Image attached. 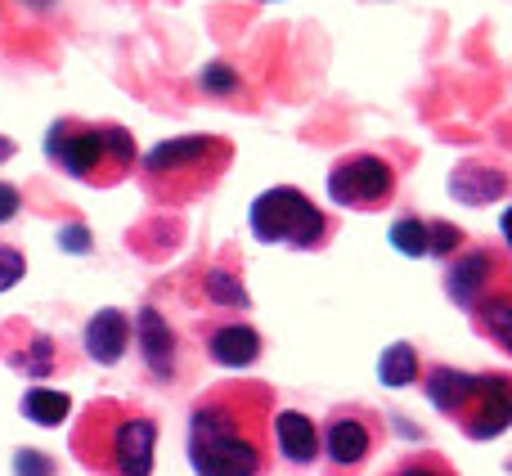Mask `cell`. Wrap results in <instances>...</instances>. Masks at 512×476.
<instances>
[{
  "instance_id": "cell-19",
  "label": "cell",
  "mask_w": 512,
  "mask_h": 476,
  "mask_svg": "<svg viewBox=\"0 0 512 476\" xmlns=\"http://www.w3.org/2000/svg\"><path fill=\"white\" fill-rule=\"evenodd\" d=\"M472 324L499 346V351H512V292H499V297L481 301L472 310Z\"/></svg>"
},
{
  "instance_id": "cell-20",
  "label": "cell",
  "mask_w": 512,
  "mask_h": 476,
  "mask_svg": "<svg viewBox=\"0 0 512 476\" xmlns=\"http://www.w3.org/2000/svg\"><path fill=\"white\" fill-rule=\"evenodd\" d=\"M207 297H212L216 306L248 310V288H243V279H239V270H234V265L225 270V261L207 270Z\"/></svg>"
},
{
  "instance_id": "cell-3",
  "label": "cell",
  "mask_w": 512,
  "mask_h": 476,
  "mask_svg": "<svg viewBox=\"0 0 512 476\" xmlns=\"http://www.w3.org/2000/svg\"><path fill=\"white\" fill-rule=\"evenodd\" d=\"M230 162H234V144L225 135H180V140L153 144L135 162V171H140V185L153 203L189 207L221 185Z\"/></svg>"
},
{
  "instance_id": "cell-18",
  "label": "cell",
  "mask_w": 512,
  "mask_h": 476,
  "mask_svg": "<svg viewBox=\"0 0 512 476\" xmlns=\"http://www.w3.org/2000/svg\"><path fill=\"white\" fill-rule=\"evenodd\" d=\"M18 409H23V418L36 427H59L63 418L72 414V400L63 396V391H50V387H27L23 400H18Z\"/></svg>"
},
{
  "instance_id": "cell-1",
  "label": "cell",
  "mask_w": 512,
  "mask_h": 476,
  "mask_svg": "<svg viewBox=\"0 0 512 476\" xmlns=\"http://www.w3.org/2000/svg\"><path fill=\"white\" fill-rule=\"evenodd\" d=\"M274 387L230 378L189 405L185 454L198 476H270L274 472Z\"/></svg>"
},
{
  "instance_id": "cell-16",
  "label": "cell",
  "mask_w": 512,
  "mask_h": 476,
  "mask_svg": "<svg viewBox=\"0 0 512 476\" xmlns=\"http://www.w3.org/2000/svg\"><path fill=\"white\" fill-rule=\"evenodd\" d=\"M508 189V176L499 167H490V162H463L459 171L450 176V194L459 198V203H495V198H504Z\"/></svg>"
},
{
  "instance_id": "cell-7",
  "label": "cell",
  "mask_w": 512,
  "mask_h": 476,
  "mask_svg": "<svg viewBox=\"0 0 512 476\" xmlns=\"http://www.w3.org/2000/svg\"><path fill=\"white\" fill-rule=\"evenodd\" d=\"M387 441V423L373 405L360 400H346L333 405L324 418V432H319V454L328 463V476H360V468L382 450Z\"/></svg>"
},
{
  "instance_id": "cell-4",
  "label": "cell",
  "mask_w": 512,
  "mask_h": 476,
  "mask_svg": "<svg viewBox=\"0 0 512 476\" xmlns=\"http://www.w3.org/2000/svg\"><path fill=\"white\" fill-rule=\"evenodd\" d=\"M45 158L63 176L90 189H113L140 162L135 135L117 122H81V117H54L45 131Z\"/></svg>"
},
{
  "instance_id": "cell-24",
  "label": "cell",
  "mask_w": 512,
  "mask_h": 476,
  "mask_svg": "<svg viewBox=\"0 0 512 476\" xmlns=\"http://www.w3.org/2000/svg\"><path fill=\"white\" fill-rule=\"evenodd\" d=\"M18 207H23V198H18V189L0 180V225H5V221H14V216H18Z\"/></svg>"
},
{
  "instance_id": "cell-8",
  "label": "cell",
  "mask_w": 512,
  "mask_h": 476,
  "mask_svg": "<svg viewBox=\"0 0 512 476\" xmlns=\"http://www.w3.org/2000/svg\"><path fill=\"white\" fill-rule=\"evenodd\" d=\"M328 198L346 212H382L396 198V167L382 153H346L328 167Z\"/></svg>"
},
{
  "instance_id": "cell-23",
  "label": "cell",
  "mask_w": 512,
  "mask_h": 476,
  "mask_svg": "<svg viewBox=\"0 0 512 476\" xmlns=\"http://www.w3.org/2000/svg\"><path fill=\"white\" fill-rule=\"evenodd\" d=\"M14 468H18V476H54V463H50V459H41L36 450H18Z\"/></svg>"
},
{
  "instance_id": "cell-21",
  "label": "cell",
  "mask_w": 512,
  "mask_h": 476,
  "mask_svg": "<svg viewBox=\"0 0 512 476\" xmlns=\"http://www.w3.org/2000/svg\"><path fill=\"white\" fill-rule=\"evenodd\" d=\"M382 476H459V468H454L441 450H414V454L391 463Z\"/></svg>"
},
{
  "instance_id": "cell-17",
  "label": "cell",
  "mask_w": 512,
  "mask_h": 476,
  "mask_svg": "<svg viewBox=\"0 0 512 476\" xmlns=\"http://www.w3.org/2000/svg\"><path fill=\"white\" fill-rule=\"evenodd\" d=\"M423 378V360H418L414 342H391L378 360V382L382 387H409V382Z\"/></svg>"
},
{
  "instance_id": "cell-11",
  "label": "cell",
  "mask_w": 512,
  "mask_h": 476,
  "mask_svg": "<svg viewBox=\"0 0 512 476\" xmlns=\"http://www.w3.org/2000/svg\"><path fill=\"white\" fill-rule=\"evenodd\" d=\"M391 247L405 256H441V261H450L454 252L468 247V234L450 221H423V216L405 212L391 225Z\"/></svg>"
},
{
  "instance_id": "cell-2",
  "label": "cell",
  "mask_w": 512,
  "mask_h": 476,
  "mask_svg": "<svg viewBox=\"0 0 512 476\" xmlns=\"http://www.w3.org/2000/svg\"><path fill=\"white\" fill-rule=\"evenodd\" d=\"M68 450L90 476H153L158 418L131 400L95 396L90 405H81Z\"/></svg>"
},
{
  "instance_id": "cell-13",
  "label": "cell",
  "mask_w": 512,
  "mask_h": 476,
  "mask_svg": "<svg viewBox=\"0 0 512 476\" xmlns=\"http://www.w3.org/2000/svg\"><path fill=\"white\" fill-rule=\"evenodd\" d=\"M135 328H140V355H144L149 378H158L162 387H171V382H176V369H180V342H176V333H171V324L162 319V310L144 306L140 315H135Z\"/></svg>"
},
{
  "instance_id": "cell-15",
  "label": "cell",
  "mask_w": 512,
  "mask_h": 476,
  "mask_svg": "<svg viewBox=\"0 0 512 476\" xmlns=\"http://www.w3.org/2000/svg\"><path fill=\"white\" fill-rule=\"evenodd\" d=\"M81 342H86V355L95 364H117L126 355V346H131V315H126V310H117V306L95 310Z\"/></svg>"
},
{
  "instance_id": "cell-6",
  "label": "cell",
  "mask_w": 512,
  "mask_h": 476,
  "mask_svg": "<svg viewBox=\"0 0 512 476\" xmlns=\"http://www.w3.org/2000/svg\"><path fill=\"white\" fill-rule=\"evenodd\" d=\"M248 221L261 243H283V247H297V252H324L337 234L333 216L319 212V207L292 185L265 189L252 203Z\"/></svg>"
},
{
  "instance_id": "cell-14",
  "label": "cell",
  "mask_w": 512,
  "mask_h": 476,
  "mask_svg": "<svg viewBox=\"0 0 512 476\" xmlns=\"http://www.w3.org/2000/svg\"><path fill=\"white\" fill-rule=\"evenodd\" d=\"M270 436H274V450H279L297 472L319 459V427L310 423V414H301V409H283V414H274Z\"/></svg>"
},
{
  "instance_id": "cell-5",
  "label": "cell",
  "mask_w": 512,
  "mask_h": 476,
  "mask_svg": "<svg viewBox=\"0 0 512 476\" xmlns=\"http://www.w3.org/2000/svg\"><path fill=\"white\" fill-rule=\"evenodd\" d=\"M423 391L468 441H495L512 423V378L508 373H463L454 364L423 369Z\"/></svg>"
},
{
  "instance_id": "cell-9",
  "label": "cell",
  "mask_w": 512,
  "mask_h": 476,
  "mask_svg": "<svg viewBox=\"0 0 512 476\" xmlns=\"http://www.w3.org/2000/svg\"><path fill=\"white\" fill-rule=\"evenodd\" d=\"M445 292H450L454 306H463L468 315L481 306V301L499 297V292H512V265H508L504 247L477 243V247L454 252L450 270H445Z\"/></svg>"
},
{
  "instance_id": "cell-25",
  "label": "cell",
  "mask_w": 512,
  "mask_h": 476,
  "mask_svg": "<svg viewBox=\"0 0 512 476\" xmlns=\"http://www.w3.org/2000/svg\"><path fill=\"white\" fill-rule=\"evenodd\" d=\"M14 149H18L14 140H0V162H5V158H14Z\"/></svg>"
},
{
  "instance_id": "cell-12",
  "label": "cell",
  "mask_w": 512,
  "mask_h": 476,
  "mask_svg": "<svg viewBox=\"0 0 512 476\" xmlns=\"http://www.w3.org/2000/svg\"><path fill=\"white\" fill-rule=\"evenodd\" d=\"M203 346L207 360L221 364V369H248V364L261 360L265 342L252 324L243 319H216V324H203Z\"/></svg>"
},
{
  "instance_id": "cell-10",
  "label": "cell",
  "mask_w": 512,
  "mask_h": 476,
  "mask_svg": "<svg viewBox=\"0 0 512 476\" xmlns=\"http://www.w3.org/2000/svg\"><path fill=\"white\" fill-rule=\"evenodd\" d=\"M0 360H5L14 373L32 378V382H45V378H54V373L72 369L68 346H63L59 337L41 333V328L23 315L0 319Z\"/></svg>"
},
{
  "instance_id": "cell-22",
  "label": "cell",
  "mask_w": 512,
  "mask_h": 476,
  "mask_svg": "<svg viewBox=\"0 0 512 476\" xmlns=\"http://www.w3.org/2000/svg\"><path fill=\"white\" fill-rule=\"evenodd\" d=\"M27 274V256L18 252V247H9V243H0V292H9L18 279Z\"/></svg>"
}]
</instances>
